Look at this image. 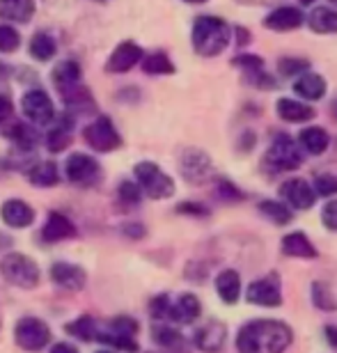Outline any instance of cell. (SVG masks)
Masks as SVG:
<instances>
[{
  "mask_svg": "<svg viewBox=\"0 0 337 353\" xmlns=\"http://www.w3.org/2000/svg\"><path fill=\"white\" fill-rule=\"evenodd\" d=\"M292 328L278 319L248 321L236 335L238 353H283L292 344Z\"/></svg>",
  "mask_w": 337,
  "mask_h": 353,
  "instance_id": "obj_1",
  "label": "cell"
},
{
  "mask_svg": "<svg viewBox=\"0 0 337 353\" xmlns=\"http://www.w3.org/2000/svg\"><path fill=\"white\" fill-rule=\"evenodd\" d=\"M232 39L229 26L218 17H200L193 23V48L205 58L223 53Z\"/></svg>",
  "mask_w": 337,
  "mask_h": 353,
  "instance_id": "obj_2",
  "label": "cell"
},
{
  "mask_svg": "<svg viewBox=\"0 0 337 353\" xmlns=\"http://www.w3.org/2000/svg\"><path fill=\"white\" fill-rule=\"evenodd\" d=\"M0 271H3L5 280L12 282L21 289H34L39 285V268L34 264V259L21 252H10L0 262Z\"/></svg>",
  "mask_w": 337,
  "mask_h": 353,
  "instance_id": "obj_3",
  "label": "cell"
},
{
  "mask_svg": "<svg viewBox=\"0 0 337 353\" xmlns=\"http://www.w3.org/2000/svg\"><path fill=\"white\" fill-rule=\"evenodd\" d=\"M138 179V186L145 195H150L152 200H165L174 193V181L167 176L156 163H150V161H143L133 168Z\"/></svg>",
  "mask_w": 337,
  "mask_h": 353,
  "instance_id": "obj_4",
  "label": "cell"
},
{
  "mask_svg": "<svg viewBox=\"0 0 337 353\" xmlns=\"http://www.w3.org/2000/svg\"><path fill=\"white\" fill-rule=\"evenodd\" d=\"M266 165L273 172L296 170V168L303 165V152L289 136H278L266 152Z\"/></svg>",
  "mask_w": 337,
  "mask_h": 353,
  "instance_id": "obj_5",
  "label": "cell"
},
{
  "mask_svg": "<svg viewBox=\"0 0 337 353\" xmlns=\"http://www.w3.org/2000/svg\"><path fill=\"white\" fill-rule=\"evenodd\" d=\"M14 342L25 351H41L51 342V328L37 316H23L14 326Z\"/></svg>",
  "mask_w": 337,
  "mask_h": 353,
  "instance_id": "obj_6",
  "label": "cell"
},
{
  "mask_svg": "<svg viewBox=\"0 0 337 353\" xmlns=\"http://www.w3.org/2000/svg\"><path fill=\"white\" fill-rule=\"evenodd\" d=\"M83 138L88 140V145L92 147L94 152H112L122 145V136L117 133L115 124L110 122L108 117H96L92 124L83 131Z\"/></svg>",
  "mask_w": 337,
  "mask_h": 353,
  "instance_id": "obj_7",
  "label": "cell"
},
{
  "mask_svg": "<svg viewBox=\"0 0 337 353\" xmlns=\"http://www.w3.org/2000/svg\"><path fill=\"white\" fill-rule=\"evenodd\" d=\"M21 110H23V115L34 124H48V122H53V117H55L53 101L44 90L25 92L23 99H21Z\"/></svg>",
  "mask_w": 337,
  "mask_h": 353,
  "instance_id": "obj_8",
  "label": "cell"
},
{
  "mask_svg": "<svg viewBox=\"0 0 337 353\" xmlns=\"http://www.w3.org/2000/svg\"><path fill=\"white\" fill-rule=\"evenodd\" d=\"M245 299L252 305L259 307H280L283 305V292H280V282L276 275H269V278L255 280L250 282L248 292H245Z\"/></svg>",
  "mask_w": 337,
  "mask_h": 353,
  "instance_id": "obj_9",
  "label": "cell"
},
{
  "mask_svg": "<svg viewBox=\"0 0 337 353\" xmlns=\"http://www.w3.org/2000/svg\"><path fill=\"white\" fill-rule=\"evenodd\" d=\"M179 168H181V174H184L191 183L207 181L214 172L212 161H209L207 154L200 152V150H186L184 154H181Z\"/></svg>",
  "mask_w": 337,
  "mask_h": 353,
  "instance_id": "obj_10",
  "label": "cell"
},
{
  "mask_svg": "<svg viewBox=\"0 0 337 353\" xmlns=\"http://www.w3.org/2000/svg\"><path fill=\"white\" fill-rule=\"evenodd\" d=\"M65 172L69 181L74 183H94V179L99 176V163L92 157H88V154L76 152L67 159Z\"/></svg>",
  "mask_w": 337,
  "mask_h": 353,
  "instance_id": "obj_11",
  "label": "cell"
},
{
  "mask_svg": "<svg viewBox=\"0 0 337 353\" xmlns=\"http://www.w3.org/2000/svg\"><path fill=\"white\" fill-rule=\"evenodd\" d=\"M225 340H227V328L221 321H207L205 326H200L195 330V347L205 353H218L225 347Z\"/></svg>",
  "mask_w": 337,
  "mask_h": 353,
  "instance_id": "obj_12",
  "label": "cell"
},
{
  "mask_svg": "<svg viewBox=\"0 0 337 353\" xmlns=\"http://www.w3.org/2000/svg\"><path fill=\"white\" fill-rule=\"evenodd\" d=\"M143 60V48L136 41H122L106 62V72L110 74H124L131 67H136Z\"/></svg>",
  "mask_w": 337,
  "mask_h": 353,
  "instance_id": "obj_13",
  "label": "cell"
},
{
  "mask_svg": "<svg viewBox=\"0 0 337 353\" xmlns=\"http://www.w3.org/2000/svg\"><path fill=\"white\" fill-rule=\"evenodd\" d=\"M51 280H53V285L67 289V292H81L88 282V275L81 266H76V264L55 262L51 266Z\"/></svg>",
  "mask_w": 337,
  "mask_h": 353,
  "instance_id": "obj_14",
  "label": "cell"
},
{
  "mask_svg": "<svg viewBox=\"0 0 337 353\" xmlns=\"http://www.w3.org/2000/svg\"><path fill=\"white\" fill-rule=\"evenodd\" d=\"M280 195L283 200H287L294 209H310L317 195H314V188L307 183L305 179H289L280 186Z\"/></svg>",
  "mask_w": 337,
  "mask_h": 353,
  "instance_id": "obj_15",
  "label": "cell"
},
{
  "mask_svg": "<svg viewBox=\"0 0 337 353\" xmlns=\"http://www.w3.org/2000/svg\"><path fill=\"white\" fill-rule=\"evenodd\" d=\"M202 314L200 299L195 294H181L177 301L170 303L167 310V321L172 323H193Z\"/></svg>",
  "mask_w": 337,
  "mask_h": 353,
  "instance_id": "obj_16",
  "label": "cell"
},
{
  "mask_svg": "<svg viewBox=\"0 0 337 353\" xmlns=\"http://www.w3.org/2000/svg\"><path fill=\"white\" fill-rule=\"evenodd\" d=\"M76 236V225L69 221L65 214H58V211H51L48 214V221L41 228V239L46 243H58L65 241V239H74Z\"/></svg>",
  "mask_w": 337,
  "mask_h": 353,
  "instance_id": "obj_17",
  "label": "cell"
},
{
  "mask_svg": "<svg viewBox=\"0 0 337 353\" xmlns=\"http://www.w3.org/2000/svg\"><path fill=\"white\" fill-rule=\"evenodd\" d=\"M0 218L10 228H28V225L34 223V209L23 200H7L0 207Z\"/></svg>",
  "mask_w": 337,
  "mask_h": 353,
  "instance_id": "obj_18",
  "label": "cell"
},
{
  "mask_svg": "<svg viewBox=\"0 0 337 353\" xmlns=\"http://www.w3.org/2000/svg\"><path fill=\"white\" fill-rule=\"evenodd\" d=\"M303 14L296 7H278L273 10L269 17L264 19V26L271 28L276 32H287V30H296L298 26H303Z\"/></svg>",
  "mask_w": 337,
  "mask_h": 353,
  "instance_id": "obj_19",
  "label": "cell"
},
{
  "mask_svg": "<svg viewBox=\"0 0 337 353\" xmlns=\"http://www.w3.org/2000/svg\"><path fill=\"white\" fill-rule=\"evenodd\" d=\"M51 79H53L55 88H58L60 94H67L69 90L79 88L81 85V67H79V62L62 60L60 65H55Z\"/></svg>",
  "mask_w": 337,
  "mask_h": 353,
  "instance_id": "obj_20",
  "label": "cell"
},
{
  "mask_svg": "<svg viewBox=\"0 0 337 353\" xmlns=\"http://www.w3.org/2000/svg\"><path fill=\"white\" fill-rule=\"evenodd\" d=\"M216 292H218L223 303L234 305L238 301V296H241V278H238V273L232 271V268L221 271L218 278H216Z\"/></svg>",
  "mask_w": 337,
  "mask_h": 353,
  "instance_id": "obj_21",
  "label": "cell"
},
{
  "mask_svg": "<svg viewBox=\"0 0 337 353\" xmlns=\"http://www.w3.org/2000/svg\"><path fill=\"white\" fill-rule=\"evenodd\" d=\"M34 14V0H0V19L28 23Z\"/></svg>",
  "mask_w": 337,
  "mask_h": 353,
  "instance_id": "obj_22",
  "label": "cell"
},
{
  "mask_svg": "<svg viewBox=\"0 0 337 353\" xmlns=\"http://www.w3.org/2000/svg\"><path fill=\"white\" fill-rule=\"evenodd\" d=\"M283 252L289 257H300V259H314L319 255L312 241L307 239L303 232H292L283 239Z\"/></svg>",
  "mask_w": 337,
  "mask_h": 353,
  "instance_id": "obj_23",
  "label": "cell"
},
{
  "mask_svg": "<svg viewBox=\"0 0 337 353\" xmlns=\"http://www.w3.org/2000/svg\"><path fill=\"white\" fill-rule=\"evenodd\" d=\"M294 90H296L298 97H303L305 101H317L326 94V81L317 74H300V79L294 83Z\"/></svg>",
  "mask_w": 337,
  "mask_h": 353,
  "instance_id": "obj_24",
  "label": "cell"
},
{
  "mask_svg": "<svg viewBox=\"0 0 337 353\" xmlns=\"http://www.w3.org/2000/svg\"><path fill=\"white\" fill-rule=\"evenodd\" d=\"M280 119L285 122H307V119L314 117V110L307 103L294 101V99H280L276 105Z\"/></svg>",
  "mask_w": 337,
  "mask_h": 353,
  "instance_id": "obj_25",
  "label": "cell"
},
{
  "mask_svg": "<svg viewBox=\"0 0 337 353\" xmlns=\"http://www.w3.org/2000/svg\"><path fill=\"white\" fill-rule=\"evenodd\" d=\"M307 23L314 32L321 34H335L337 32V12L331 7H317V10L310 12V19Z\"/></svg>",
  "mask_w": 337,
  "mask_h": 353,
  "instance_id": "obj_26",
  "label": "cell"
},
{
  "mask_svg": "<svg viewBox=\"0 0 337 353\" xmlns=\"http://www.w3.org/2000/svg\"><path fill=\"white\" fill-rule=\"evenodd\" d=\"M28 179H30L32 186H39V188H48V186H55L60 181V172H58V165L53 161H41L28 172Z\"/></svg>",
  "mask_w": 337,
  "mask_h": 353,
  "instance_id": "obj_27",
  "label": "cell"
},
{
  "mask_svg": "<svg viewBox=\"0 0 337 353\" xmlns=\"http://www.w3.org/2000/svg\"><path fill=\"white\" fill-rule=\"evenodd\" d=\"M300 147L310 154H324L328 150V133L319 126H307V129L300 131Z\"/></svg>",
  "mask_w": 337,
  "mask_h": 353,
  "instance_id": "obj_28",
  "label": "cell"
},
{
  "mask_svg": "<svg viewBox=\"0 0 337 353\" xmlns=\"http://www.w3.org/2000/svg\"><path fill=\"white\" fill-rule=\"evenodd\" d=\"M152 337L159 347H163L167 351L184 349V337H181V333H177V328L167 326V323H156V326L152 328Z\"/></svg>",
  "mask_w": 337,
  "mask_h": 353,
  "instance_id": "obj_29",
  "label": "cell"
},
{
  "mask_svg": "<svg viewBox=\"0 0 337 353\" xmlns=\"http://www.w3.org/2000/svg\"><path fill=\"white\" fill-rule=\"evenodd\" d=\"M65 330L81 342H94L96 333H99V326H96V321L92 319V316H79V319L69 321L65 326Z\"/></svg>",
  "mask_w": 337,
  "mask_h": 353,
  "instance_id": "obj_30",
  "label": "cell"
},
{
  "mask_svg": "<svg viewBox=\"0 0 337 353\" xmlns=\"http://www.w3.org/2000/svg\"><path fill=\"white\" fill-rule=\"evenodd\" d=\"M55 51H58V44H55V39L48 32H37L30 39V55L34 60H39V62L51 60Z\"/></svg>",
  "mask_w": 337,
  "mask_h": 353,
  "instance_id": "obj_31",
  "label": "cell"
},
{
  "mask_svg": "<svg viewBox=\"0 0 337 353\" xmlns=\"http://www.w3.org/2000/svg\"><path fill=\"white\" fill-rule=\"evenodd\" d=\"M259 211H262V214L276 225H287V223H292V218H294L292 211L287 209V204L285 202H276V200L259 202Z\"/></svg>",
  "mask_w": 337,
  "mask_h": 353,
  "instance_id": "obj_32",
  "label": "cell"
},
{
  "mask_svg": "<svg viewBox=\"0 0 337 353\" xmlns=\"http://www.w3.org/2000/svg\"><path fill=\"white\" fill-rule=\"evenodd\" d=\"M94 342L108 344V347L119 349V351H126V353H136L138 351L136 337H122V335L110 333V330H99V333H96V340Z\"/></svg>",
  "mask_w": 337,
  "mask_h": 353,
  "instance_id": "obj_33",
  "label": "cell"
},
{
  "mask_svg": "<svg viewBox=\"0 0 337 353\" xmlns=\"http://www.w3.org/2000/svg\"><path fill=\"white\" fill-rule=\"evenodd\" d=\"M69 131H72V122H69V119L65 117V119H62V124H58V126H55V129L46 136V147H48V152L58 154V152L65 150V147L69 145Z\"/></svg>",
  "mask_w": 337,
  "mask_h": 353,
  "instance_id": "obj_34",
  "label": "cell"
},
{
  "mask_svg": "<svg viewBox=\"0 0 337 353\" xmlns=\"http://www.w3.org/2000/svg\"><path fill=\"white\" fill-rule=\"evenodd\" d=\"M143 69H145V74L161 76V74H172L174 65L165 53H152L143 60Z\"/></svg>",
  "mask_w": 337,
  "mask_h": 353,
  "instance_id": "obj_35",
  "label": "cell"
},
{
  "mask_svg": "<svg viewBox=\"0 0 337 353\" xmlns=\"http://www.w3.org/2000/svg\"><path fill=\"white\" fill-rule=\"evenodd\" d=\"M10 138L21 147V150H32V147H37V143H39L37 131H34L32 126L21 124V122L14 124V129L10 131Z\"/></svg>",
  "mask_w": 337,
  "mask_h": 353,
  "instance_id": "obj_36",
  "label": "cell"
},
{
  "mask_svg": "<svg viewBox=\"0 0 337 353\" xmlns=\"http://www.w3.org/2000/svg\"><path fill=\"white\" fill-rule=\"evenodd\" d=\"M312 301L319 310H328V312L337 307V301L331 292V287L324 285V282H314L312 285Z\"/></svg>",
  "mask_w": 337,
  "mask_h": 353,
  "instance_id": "obj_37",
  "label": "cell"
},
{
  "mask_svg": "<svg viewBox=\"0 0 337 353\" xmlns=\"http://www.w3.org/2000/svg\"><path fill=\"white\" fill-rule=\"evenodd\" d=\"M138 328H140L138 321L131 319V316H115V319L110 321V326H108L110 333L122 335V337H136Z\"/></svg>",
  "mask_w": 337,
  "mask_h": 353,
  "instance_id": "obj_38",
  "label": "cell"
},
{
  "mask_svg": "<svg viewBox=\"0 0 337 353\" xmlns=\"http://www.w3.org/2000/svg\"><path fill=\"white\" fill-rule=\"evenodd\" d=\"M21 44V34L14 30L12 26H0V51L3 53H12L17 51Z\"/></svg>",
  "mask_w": 337,
  "mask_h": 353,
  "instance_id": "obj_39",
  "label": "cell"
},
{
  "mask_svg": "<svg viewBox=\"0 0 337 353\" xmlns=\"http://www.w3.org/2000/svg\"><path fill=\"white\" fill-rule=\"evenodd\" d=\"M232 65L241 67L245 74H255V72H262V69H264V60L259 58V55L243 53V55H236V58L232 60Z\"/></svg>",
  "mask_w": 337,
  "mask_h": 353,
  "instance_id": "obj_40",
  "label": "cell"
},
{
  "mask_svg": "<svg viewBox=\"0 0 337 353\" xmlns=\"http://www.w3.org/2000/svg\"><path fill=\"white\" fill-rule=\"evenodd\" d=\"M117 195H119V200H122L124 204H138L140 200H143V190H140L138 183H133V181L119 183Z\"/></svg>",
  "mask_w": 337,
  "mask_h": 353,
  "instance_id": "obj_41",
  "label": "cell"
},
{
  "mask_svg": "<svg viewBox=\"0 0 337 353\" xmlns=\"http://www.w3.org/2000/svg\"><path fill=\"white\" fill-rule=\"evenodd\" d=\"M337 193V179L333 174H319L314 179V195H321V197H331Z\"/></svg>",
  "mask_w": 337,
  "mask_h": 353,
  "instance_id": "obj_42",
  "label": "cell"
},
{
  "mask_svg": "<svg viewBox=\"0 0 337 353\" xmlns=\"http://www.w3.org/2000/svg\"><path fill=\"white\" fill-rule=\"evenodd\" d=\"M170 303L172 301H170V296H167V294L156 296V299H152V303H150V314L156 321L167 319V310H170Z\"/></svg>",
  "mask_w": 337,
  "mask_h": 353,
  "instance_id": "obj_43",
  "label": "cell"
},
{
  "mask_svg": "<svg viewBox=\"0 0 337 353\" xmlns=\"http://www.w3.org/2000/svg\"><path fill=\"white\" fill-rule=\"evenodd\" d=\"M280 67V74L285 76H296V74H305L307 72V60H300V58H283L278 62Z\"/></svg>",
  "mask_w": 337,
  "mask_h": 353,
  "instance_id": "obj_44",
  "label": "cell"
},
{
  "mask_svg": "<svg viewBox=\"0 0 337 353\" xmlns=\"http://www.w3.org/2000/svg\"><path fill=\"white\" fill-rule=\"evenodd\" d=\"M321 223L331 232H337V200H331L321 211Z\"/></svg>",
  "mask_w": 337,
  "mask_h": 353,
  "instance_id": "obj_45",
  "label": "cell"
},
{
  "mask_svg": "<svg viewBox=\"0 0 337 353\" xmlns=\"http://www.w3.org/2000/svg\"><path fill=\"white\" fill-rule=\"evenodd\" d=\"M177 211L179 214H186V216H207L209 214V209L200 202H181Z\"/></svg>",
  "mask_w": 337,
  "mask_h": 353,
  "instance_id": "obj_46",
  "label": "cell"
},
{
  "mask_svg": "<svg viewBox=\"0 0 337 353\" xmlns=\"http://www.w3.org/2000/svg\"><path fill=\"white\" fill-rule=\"evenodd\" d=\"M12 110H14V105L10 101V97L0 94V124L7 122V119L12 117Z\"/></svg>",
  "mask_w": 337,
  "mask_h": 353,
  "instance_id": "obj_47",
  "label": "cell"
},
{
  "mask_svg": "<svg viewBox=\"0 0 337 353\" xmlns=\"http://www.w3.org/2000/svg\"><path fill=\"white\" fill-rule=\"evenodd\" d=\"M221 195L225 197V200H241V197H243L229 181H225V179L221 181Z\"/></svg>",
  "mask_w": 337,
  "mask_h": 353,
  "instance_id": "obj_48",
  "label": "cell"
},
{
  "mask_svg": "<svg viewBox=\"0 0 337 353\" xmlns=\"http://www.w3.org/2000/svg\"><path fill=\"white\" fill-rule=\"evenodd\" d=\"M51 353H81V351L76 349L74 344H69V342H58V344H53V347H51Z\"/></svg>",
  "mask_w": 337,
  "mask_h": 353,
  "instance_id": "obj_49",
  "label": "cell"
},
{
  "mask_svg": "<svg viewBox=\"0 0 337 353\" xmlns=\"http://www.w3.org/2000/svg\"><path fill=\"white\" fill-rule=\"evenodd\" d=\"M126 230V234H133V236H143L145 234V228H143V225H129V228H124Z\"/></svg>",
  "mask_w": 337,
  "mask_h": 353,
  "instance_id": "obj_50",
  "label": "cell"
},
{
  "mask_svg": "<svg viewBox=\"0 0 337 353\" xmlns=\"http://www.w3.org/2000/svg\"><path fill=\"white\" fill-rule=\"evenodd\" d=\"M326 337H328V342H331V347L337 349V328L335 326H326Z\"/></svg>",
  "mask_w": 337,
  "mask_h": 353,
  "instance_id": "obj_51",
  "label": "cell"
},
{
  "mask_svg": "<svg viewBox=\"0 0 337 353\" xmlns=\"http://www.w3.org/2000/svg\"><path fill=\"white\" fill-rule=\"evenodd\" d=\"M331 112H333V117L337 119V99H335V101L331 103Z\"/></svg>",
  "mask_w": 337,
  "mask_h": 353,
  "instance_id": "obj_52",
  "label": "cell"
},
{
  "mask_svg": "<svg viewBox=\"0 0 337 353\" xmlns=\"http://www.w3.org/2000/svg\"><path fill=\"white\" fill-rule=\"evenodd\" d=\"M300 3H303V5H310V3H314V0H300Z\"/></svg>",
  "mask_w": 337,
  "mask_h": 353,
  "instance_id": "obj_53",
  "label": "cell"
},
{
  "mask_svg": "<svg viewBox=\"0 0 337 353\" xmlns=\"http://www.w3.org/2000/svg\"><path fill=\"white\" fill-rule=\"evenodd\" d=\"M186 3H205V0H186Z\"/></svg>",
  "mask_w": 337,
  "mask_h": 353,
  "instance_id": "obj_54",
  "label": "cell"
},
{
  "mask_svg": "<svg viewBox=\"0 0 337 353\" xmlns=\"http://www.w3.org/2000/svg\"><path fill=\"white\" fill-rule=\"evenodd\" d=\"M96 353H112V351H96Z\"/></svg>",
  "mask_w": 337,
  "mask_h": 353,
  "instance_id": "obj_55",
  "label": "cell"
},
{
  "mask_svg": "<svg viewBox=\"0 0 337 353\" xmlns=\"http://www.w3.org/2000/svg\"><path fill=\"white\" fill-rule=\"evenodd\" d=\"M333 3H335V5H337V0H333Z\"/></svg>",
  "mask_w": 337,
  "mask_h": 353,
  "instance_id": "obj_56",
  "label": "cell"
}]
</instances>
